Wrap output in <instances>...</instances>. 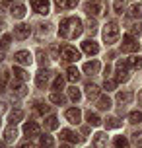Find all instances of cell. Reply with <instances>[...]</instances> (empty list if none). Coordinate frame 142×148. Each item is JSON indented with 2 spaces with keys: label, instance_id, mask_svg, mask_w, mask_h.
<instances>
[{
  "label": "cell",
  "instance_id": "1",
  "mask_svg": "<svg viewBox=\"0 0 142 148\" xmlns=\"http://www.w3.org/2000/svg\"><path fill=\"white\" fill-rule=\"evenodd\" d=\"M82 20L78 18H64L60 20V25H59V35L62 39H76V37L82 35Z\"/></svg>",
  "mask_w": 142,
  "mask_h": 148
},
{
  "label": "cell",
  "instance_id": "2",
  "mask_svg": "<svg viewBox=\"0 0 142 148\" xmlns=\"http://www.w3.org/2000/svg\"><path fill=\"white\" fill-rule=\"evenodd\" d=\"M103 39L107 43H115L119 39V23L117 22H107L103 27Z\"/></svg>",
  "mask_w": 142,
  "mask_h": 148
},
{
  "label": "cell",
  "instance_id": "3",
  "mask_svg": "<svg viewBox=\"0 0 142 148\" xmlns=\"http://www.w3.org/2000/svg\"><path fill=\"white\" fill-rule=\"evenodd\" d=\"M138 47H140V43H138L132 35H125V37H123V45H121V49H123L125 53H134V51H138Z\"/></svg>",
  "mask_w": 142,
  "mask_h": 148
},
{
  "label": "cell",
  "instance_id": "4",
  "mask_svg": "<svg viewBox=\"0 0 142 148\" xmlns=\"http://www.w3.org/2000/svg\"><path fill=\"white\" fill-rule=\"evenodd\" d=\"M31 2V8L37 12V14H49V10H51V2L49 0H29Z\"/></svg>",
  "mask_w": 142,
  "mask_h": 148
},
{
  "label": "cell",
  "instance_id": "5",
  "mask_svg": "<svg viewBox=\"0 0 142 148\" xmlns=\"http://www.w3.org/2000/svg\"><path fill=\"white\" fill-rule=\"evenodd\" d=\"M62 59L66 60V62H76V60L80 59V51H76L74 47H62Z\"/></svg>",
  "mask_w": 142,
  "mask_h": 148
},
{
  "label": "cell",
  "instance_id": "6",
  "mask_svg": "<svg viewBox=\"0 0 142 148\" xmlns=\"http://www.w3.org/2000/svg\"><path fill=\"white\" fill-rule=\"evenodd\" d=\"M14 60L18 62V64H22V66H27V64H31L33 57H31L29 51H18L14 55Z\"/></svg>",
  "mask_w": 142,
  "mask_h": 148
},
{
  "label": "cell",
  "instance_id": "7",
  "mask_svg": "<svg viewBox=\"0 0 142 148\" xmlns=\"http://www.w3.org/2000/svg\"><path fill=\"white\" fill-rule=\"evenodd\" d=\"M29 35H31V27L27 23H20V25L14 27V37L16 39H27Z\"/></svg>",
  "mask_w": 142,
  "mask_h": 148
},
{
  "label": "cell",
  "instance_id": "8",
  "mask_svg": "<svg viewBox=\"0 0 142 148\" xmlns=\"http://www.w3.org/2000/svg\"><path fill=\"white\" fill-rule=\"evenodd\" d=\"M86 12L90 16H101L103 14V4H101V0H91L90 4L86 6Z\"/></svg>",
  "mask_w": 142,
  "mask_h": 148
},
{
  "label": "cell",
  "instance_id": "9",
  "mask_svg": "<svg viewBox=\"0 0 142 148\" xmlns=\"http://www.w3.org/2000/svg\"><path fill=\"white\" fill-rule=\"evenodd\" d=\"M64 117H66L72 125H78V123H80V119H82V111L78 109V107H70V109H66Z\"/></svg>",
  "mask_w": 142,
  "mask_h": 148
},
{
  "label": "cell",
  "instance_id": "10",
  "mask_svg": "<svg viewBox=\"0 0 142 148\" xmlns=\"http://www.w3.org/2000/svg\"><path fill=\"white\" fill-rule=\"evenodd\" d=\"M49 80H51V70H43V68H41V70H39L37 72V76H35V82H37V86L39 88H45L47 84H49Z\"/></svg>",
  "mask_w": 142,
  "mask_h": 148
},
{
  "label": "cell",
  "instance_id": "11",
  "mask_svg": "<svg viewBox=\"0 0 142 148\" xmlns=\"http://www.w3.org/2000/svg\"><path fill=\"white\" fill-rule=\"evenodd\" d=\"M82 51L86 53V55H97V53H99V45H97L94 39H86L82 43Z\"/></svg>",
  "mask_w": 142,
  "mask_h": 148
},
{
  "label": "cell",
  "instance_id": "12",
  "mask_svg": "<svg viewBox=\"0 0 142 148\" xmlns=\"http://www.w3.org/2000/svg\"><path fill=\"white\" fill-rule=\"evenodd\" d=\"M60 138H62V140H66V142H72V144H76V142L82 140V138H80L76 133H72L70 129H62V131H60Z\"/></svg>",
  "mask_w": 142,
  "mask_h": 148
},
{
  "label": "cell",
  "instance_id": "13",
  "mask_svg": "<svg viewBox=\"0 0 142 148\" xmlns=\"http://www.w3.org/2000/svg\"><path fill=\"white\" fill-rule=\"evenodd\" d=\"M94 148H107V134L105 133L94 134Z\"/></svg>",
  "mask_w": 142,
  "mask_h": 148
},
{
  "label": "cell",
  "instance_id": "14",
  "mask_svg": "<svg viewBox=\"0 0 142 148\" xmlns=\"http://www.w3.org/2000/svg\"><path fill=\"white\" fill-rule=\"evenodd\" d=\"M23 133L27 134V136H37L39 134V125L35 121H29V123L23 125Z\"/></svg>",
  "mask_w": 142,
  "mask_h": 148
},
{
  "label": "cell",
  "instance_id": "15",
  "mask_svg": "<svg viewBox=\"0 0 142 148\" xmlns=\"http://www.w3.org/2000/svg\"><path fill=\"white\" fill-rule=\"evenodd\" d=\"M86 96L90 97V99L99 97V86L97 84H86Z\"/></svg>",
  "mask_w": 142,
  "mask_h": 148
},
{
  "label": "cell",
  "instance_id": "16",
  "mask_svg": "<svg viewBox=\"0 0 142 148\" xmlns=\"http://www.w3.org/2000/svg\"><path fill=\"white\" fill-rule=\"evenodd\" d=\"M12 92H14L18 97H23L25 94H27V90H25V86H23L22 82H16V78H14V84H12Z\"/></svg>",
  "mask_w": 142,
  "mask_h": 148
},
{
  "label": "cell",
  "instance_id": "17",
  "mask_svg": "<svg viewBox=\"0 0 142 148\" xmlns=\"http://www.w3.org/2000/svg\"><path fill=\"white\" fill-rule=\"evenodd\" d=\"M16 138H18V131H16L14 125H10L6 131H4V140L6 142H14Z\"/></svg>",
  "mask_w": 142,
  "mask_h": 148
},
{
  "label": "cell",
  "instance_id": "18",
  "mask_svg": "<svg viewBox=\"0 0 142 148\" xmlns=\"http://www.w3.org/2000/svg\"><path fill=\"white\" fill-rule=\"evenodd\" d=\"M130 99H132V92H119V94H117V101H119L121 105L130 103Z\"/></svg>",
  "mask_w": 142,
  "mask_h": 148
},
{
  "label": "cell",
  "instance_id": "19",
  "mask_svg": "<svg viewBox=\"0 0 142 148\" xmlns=\"http://www.w3.org/2000/svg\"><path fill=\"white\" fill-rule=\"evenodd\" d=\"M12 72H14V78H16V80H20V82H23V80L29 78V74L25 72L23 68H20V66H14V68H12Z\"/></svg>",
  "mask_w": 142,
  "mask_h": 148
},
{
  "label": "cell",
  "instance_id": "20",
  "mask_svg": "<svg viewBox=\"0 0 142 148\" xmlns=\"http://www.w3.org/2000/svg\"><path fill=\"white\" fill-rule=\"evenodd\" d=\"M97 70H99V62L97 60H90V62L84 64V72L86 74H96Z\"/></svg>",
  "mask_w": 142,
  "mask_h": 148
},
{
  "label": "cell",
  "instance_id": "21",
  "mask_svg": "<svg viewBox=\"0 0 142 148\" xmlns=\"http://www.w3.org/2000/svg\"><path fill=\"white\" fill-rule=\"evenodd\" d=\"M68 97H70L74 103H78V101L82 99V92L76 88V86H72V88H68Z\"/></svg>",
  "mask_w": 142,
  "mask_h": 148
},
{
  "label": "cell",
  "instance_id": "22",
  "mask_svg": "<svg viewBox=\"0 0 142 148\" xmlns=\"http://www.w3.org/2000/svg\"><path fill=\"white\" fill-rule=\"evenodd\" d=\"M22 119H23V111H22V109L10 111V125H16V123H20Z\"/></svg>",
  "mask_w": 142,
  "mask_h": 148
},
{
  "label": "cell",
  "instance_id": "23",
  "mask_svg": "<svg viewBox=\"0 0 142 148\" xmlns=\"http://www.w3.org/2000/svg\"><path fill=\"white\" fill-rule=\"evenodd\" d=\"M12 16H14V18H18V20H22L23 16H25V6H22V4L12 6Z\"/></svg>",
  "mask_w": 142,
  "mask_h": 148
},
{
  "label": "cell",
  "instance_id": "24",
  "mask_svg": "<svg viewBox=\"0 0 142 148\" xmlns=\"http://www.w3.org/2000/svg\"><path fill=\"white\" fill-rule=\"evenodd\" d=\"M66 78L70 82H78V80H80V72H78V68H76V66H70L66 70Z\"/></svg>",
  "mask_w": 142,
  "mask_h": 148
},
{
  "label": "cell",
  "instance_id": "25",
  "mask_svg": "<svg viewBox=\"0 0 142 148\" xmlns=\"http://www.w3.org/2000/svg\"><path fill=\"white\" fill-rule=\"evenodd\" d=\"M35 111L39 115H47V113H51V105L43 103V101H35Z\"/></svg>",
  "mask_w": 142,
  "mask_h": 148
},
{
  "label": "cell",
  "instance_id": "26",
  "mask_svg": "<svg viewBox=\"0 0 142 148\" xmlns=\"http://www.w3.org/2000/svg\"><path fill=\"white\" fill-rule=\"evenodd\" d=\"M97 107H99V109H109V107H111L109 96H99L97 97Z\"/></svg>",
  "mask_w": 142,
  "mask_h": 148
},
{
  "label": "cell",
  "instance_id": "27",
  "mask_svg": "<svg viewBox=\"0 0 142 148\" xmlns=\"http://www.w3.org/2000/svg\"><path fill=\"white\" fill-rule=\"evenodd\" d=\"M49 99H51L53 103H59V105H62V103H66V97L62 96L60 92H53L51 96H49Z\"/></svg>",
  "mask_w": 142,
  "mask_h": 148
},
{
  "label": "cell",
  "instance_id": "28",
  "mask_svg": "<svg viewBox=\"0 0 142 148\" xmlns=\"http://www.w3.org/2000/svg\"><path fill=\"white\" fill-rule=\"evenodd\" d=\"M45 127L49 129V131H55V129H59V119L55 117V115H49L45 121Z\"/></svg>",
  "mask_w": 142,
  "mask_h": 148
},
{
  "label": "cell",
  "instance_id": "29",
  "mask_svg": "<svg viewBox=\"0 0 142 148\" xmlns=\"http://www.w3.org/2000/svg\"><path fill=\"white\" fill-rule=\"evenodd\" d=\"M86 119H88V123H90V125H94V127H97L99 123H101L99 115H97V113H91V111H88V113H86Z\"/></svg>",
  "mask_w": 142,
  "mask_h": 148
},
{
  "label": "cell",
  "instance_id": "30",
  "mask_svg": "<svg viewBox=\"0 0 142 148\" xmlns=\"http://www.w3.org/2000/svg\"><path fill=\"white\" fill-rule=\"evenodd\" d=\"M53 144H55V140H53L51 134H43L41 136V148H53Z\"/></svg>",
  "mask_w": 142,
  "mask_h": 148
},
{
  "label": "cell",
  "instance_id": "31",
  "mask_svg": "<svg viewBox=\"0 0 142 148\" xmlns=\"http://www.w3.org/2000/svg\"><path fill=\"white\" fill-rule=\"evenodd\" d=\"M128 121H130L132 125L140 123L142 121V111H130V113H128Z\"/></svg>",
  "mask_w": 142,
  "mask_h": 148
},
{
  "label": "cell",
  "instance_id": "32",
  "mask_svg": "<svg viewBox=\"0 0 142 148\" xmlns=\"http://www.w3.org/2000/svg\"><path fill=\"white\" fill-rule=\"evenodd\" d=\"M78 0H57V6L59 8H76Z\"/></svg>",
  "mask_w": 142,
  "mask_h": 148
},
{
  "label": "cell",
  "instance_id": "33",
  "mask_svg": "<svg viewBox=\"0 0 142 148\" xmlns=\"http://www.w3.org/2000/svg\"><path fill=\"white\" fill-rule=\"evenodd\" d=\"M105 127H107V129H119V127H121V121L117 117H107Z\"/></svg>",
  "mask_w": 142,
  "mask_h": 148
},
{
  "label": "cell",
  "instance_id": "34",
  "mask_svg": "<svg viewBox=\"0 0 142 148\" xmlns=\"http://www.w3.org/2000/svg\"><path fill=\"white\" fill-rule=\"evenodd\" d=\"M130 16H132V18H142V4L140 2L130 6Z\"/></svg>",
  "mask_w": 142,
  "mask_h": 148
},
{
  "label": "cell",
  "instance_id": "35",
  "mask_svg": "<svg viewBox=\"0 0 142 148\" xmlns=\"http://www.w3.org/2000/svg\"><path fill=\"white\" fill-rule=\"evenodd\" d=\"M115 80H117V84H119V82H127L128 80V70H117Z\"/></svg>",
  "mask_w": 142,
  "mask_h": 148
},
{
  "label": "cell",
  "instance_id": "36",
  "mask_svg": "<svg viewBox=\"0 0 142 148\" xmlns=\"http://www.w3.org/2000/svg\"><path fill=\"white\" fill-rule=\"evenodd\" d=\"M128 68H130L128 59H119L117 60V70H128Z\"/></svg>",
  "mask_w": 142,
  "mask_h": 148
},
{
  "label": "cell",
  "instance_id": "37",
  "mask_svg": "<svg viewBox=\"0 0 142 148\" xmlns=\"http://www.w3.org/2000/svg\"><path fill=\"white\" fill-rule=\"evenodd\" d=\"M115 148H128V140L125 136H117L115 138Z\"/></svg>",
  "mask_w": 142,
  "mask_h": 148
},
{
  "label": "cell",
  "instance_id": "38",
  "mask_svg": "<svg viewBox=\"0 0 142 148\" xmlns=\"http://www.w3.org/2000/svg\"><path fill=\"white\" fill-rule=\"evenodd\" d=\"M62 86H64V78H62V76H57L55 82H53V90L59 92V90H62Z\"/></svg>",
  "mask_w": 142,
  "mask_h": 148
},
{
  "label": "cell",
  "instance_id": "39",
  "mask_svg": "<svg viewBox=\"0 0 142 148\" xmlns=\"http://www.w3.org/2000/svg\"><path fill=\"white\" fill-rule=\"evenodd\" d=\"M130 62V68H142V57H132V59H128Z\"/></svg>",
  "mask_w": 142,
  "mask_h": 148
},
{
  "label": "cell",
  "instance_id": "40",
  "mask_svg": "<svg viewBox=\"0 0 142 148\" xmlns=\"http://www.w3.org/2000/svg\"><path fill=\"white\" fill-rule=\"evenodd\" d=\"M115 86H117V80H107V78H105V82H103V88L107 90V92L115 90Z\"/></svg>",
  "mask_w": 142,
  "mask_h": 148
},
{
  "label": "cell",
  "instance_id": "41",
  "mask_svg": "<svg viewBox=\"0 0 142 148\" xmlns=\"http://www.w3.org/2000/svg\"><path fill=\"white\" fill-rule=\"evenodd\" d=\"M37 60H39V64H47V60H49V57H47V53H43V51H37Z\"/></svg>",
  "mask_w": 142,
  "mask_h": 148
},
{
  "label": "cell",
  "instance_id": "42",
  "mask_svg": "<svg viewBox=\"0 0 142 148\" xmlns=\"http://www.w3.org/2000/svg\"><path fill=\"white\" fill-rule=\"evenodd\" d=\"M130 33H132V35H140V33H142V23L140 22L134 23V25L130 27Z\"/></svg>",
  "mask_w": 142,
  "mask_h": 148
},
{
  "label": "cell",
  "instance_id": "43",
  "mask_svg": "<svg viewBox=\"0 0 142 148\" xmlns=\"http://www.w3.org/2000/svg\"><path fill=\"white\" fill-rule=\"evenodd\" d=\"M123 6H125V0H115V12L123 14Z\"/></svg>",
  "mask_w": 142,
  "mask_h": 148
},
{
  "label": "cell",
  "instance_id": "44",
  "mask_svg": "<svg viewBox=\"0 0 142 148\" xmlns=\"http://www.w3.org/2000/svg\"><path fill=\"white\" fill-rule=\"evenodd\" d=\"M6 80H8V72H4L2 76H0V92H2L4 86H6Z\"/></svg>",
  "mask_w": 142,
  "mask_h": 148
},
{
  "label": "cell",
  "instance_id": "45",
  "mask_svg": "<svg viewBox=\"0 0 142 148\" xmlns=\"http://www.w3.org/2000/svg\"><path fill=\"white\" fill-rule=\"evenodd\" d=\"M88 29H90V31H96V29H97L96 20H90V22H88Z\"/></svg>",
  "mask_w": 142,
  "mask_h": 148
},
{
  "label": "cell",
  "instance_id": "46",
  "mask_svg": "<svg viewBox=\"0 0 142 148\" xmlns=\"http://www.w3.org/2000/svg\"><path fill=\"white\" fill-rule=\"evenodd\" d=\"M10 41H12V37H10V35H4V37H2V47H8V45H10Z\"/></svg>",
  "mask_w": 142,
  "mask_h": 148
},
{
  "label": "cell",
  "instance_id": "47",
  "mask_svg": "<svg viewBox=\"0 0 142 148\" xmlns=\"http://www.w3.org/2000/svg\"><path fill=\"white\" fill-rule=\"evenodd\" d=\"M134 142L138 144V146H142V133H136L134 134Z\"/></svg>",
  "mask_w": 142,
  "mask_h": 148
},
{
  "label": "cell",
  "instance_id": "48",
  "mask_svg": "<svg viewBox=\"0 0 142 148\" xmlns=\"http://www.w3.org/2000/svg\"><path fill=\"white\" fill-rule=\"evenodd\" d=\"M51 53H53V59H57V55H59V47L55 45V47L51 49Z\"/></svg>",
  "mask_w": 142,
  "mask_h": 148
},
{
  "label": "cell",
  "instance_id": "49",
  "mask_svg": "<svg viewBox=\"0 0 142 148\" xmlns=\"http://www.w3.org/2000/svg\"><path fill=\"white\" fill-rule=\"evenodd\" d=\"M20 148H35V144H31V142H25V144H22Z\"/></svg>",
  "mask_w": 142,
  "mask_h": 148
},
{
  "label": "cell",
  "instance_id": "50",
  "mask_svg": "<svg viewBox=\"0 0 142 148\" xmlns=\"http://www.w3.org/2000/svg\"><path fill=\"white\" fill-rule=\"evenodd\" d=\"M4 109H6V103H2V101H0V113H2Z\"/></svg>",
  "mask_w": 142,
  "mask_h": 148
},
{
  "label": "cell",
  "instance_id": "51",
  "mask_svg": "<svg viewBox=\"0 0 142 148\" xmlns=\"http://www.w3.org/2000/svg\"><path fill=\"white\" fill-rule=\"evenodd\" d=\"M2 31H4V22L0 20V33H2Z\"/></svg>",
  "mask_w": 142,
  "mask_h": 148
},
{
  "label": "cell",
  "instance_id": "52",
  "mask_svg": "<svg viewBox=\"0 0 142 148\" xmlns=\"http://www.w3.org/2000/svg\"><path fill=\"white\" fill-rule=\"evenodd\" d=\"M14 0H2V4H12Z\"/></svg>",
  "mask_w": 142,
  "mask_h": 148
},
{
  "label": "cell",
  "instance_id": "53",
  "mask_svg": "<svg viewBox=\"0 0 142 148\" xmlns=\"http://www.w3.org/2000/svg\"><path fill=\"white\" fill-rule=\"evenodd\" d=\"M0 53H4V51H2V43H0Z\"/></svg>",
  "mask_w": 142,
  "mask_h": 148
},
{
  "label": "cell",
  "instance_id": "54",
  "mask_svg": "<svg viewBox=\"0 0 142 148\" xmlns=\"http://www.w3.org/2000/svg\"><path fill=\"white\" fill-rule=\"evenodd\" d=\"M0 148H4V144H2V142H0Z\"/></svg>",
  "mask_w": 142,
  "mask_h": 148
},
{
  "label": "cell",
  "instance_id": "55",
  "mask_svg": "<svg viewBox=\"0 0 142 148\" xmlns=\"http://www.w3.org/2000/svg\"><path fill=\"white\" fill-rule=\"evenodd\" d=\"M140 103H142V94H140Z\"/></svg>",
  "mask_w": 142,
  "mask_h": 148
},
{
  "label": "cell",
  "instance_id": "56",
  "mask_svg": "<svg viewBox=\"0 0 142 148\" xmlns=\"http://www.w3.org/2000/svg\"><path fill=\"white\" fill-rule=\"evenodd\" d=\"M60 148H70V146H60Z\"/></svg>",
  "mask_w": 142,
  "mask_h": 148
}]
</instances>
